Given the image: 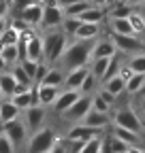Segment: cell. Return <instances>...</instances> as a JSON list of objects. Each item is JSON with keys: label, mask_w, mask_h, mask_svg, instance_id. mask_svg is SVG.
Masks as SVG:
<instances>
[{"label": "cell", "mask_w": 145, "mask_h": 153, "mask_svg": "<svg viewBox=\"0 0 145 153\" xmlns=\"http://www.w3.org/2000/svg\"><path fill=\"white\" fill-rule=\"evenodd\" d=\"M92 41H75L66 45V49L62 51V55L58 57V64L66 70L79 68V66H87L90 64V45Z\"/></svg>", "instance_id": "cell-1"}, {"label": "cell", "mask_w": 145, "mask_h": 153, "mask_svg": "<svg viewBox=\"0 0 145 153\" xmlns=\"http://www.w3.org/2000/svg\"><path fill=\"white\" fill-rule=\"evenodd\" d=\"M43 57L47 64H53L58 62V57L62 55V51L66 49L68 41H66V34L60 32V30H51L49 34H45L43 38Z\"/></svg>", "instance_id": "cell-2"}, {"label": "cell", "mask_w": 145, "mask_h": 153, "mask_svg": "<svg viewBox=\"0 0 145 153\" xmlns=\"http://www.w3.org/2000/svg\"><path fill=\"white\" fill-rule=\"evenodd\" d=\"M58 143L56 132L51 128H39L32 132V136L28 140V153H47L49 149H53Z\"/></svg>", "instance_id": "cell-3"}, {"label": "cell", "mask_w": 145, "mask_h": 153, "mask_svg": "<svg viewBox=\"0 0 145 153\" xmlns=\"http://www.w3.org/2000/svg\"><path fill=\"white\" fill-rule=\"evenodd\" d=\"M113 123L117 126V128H124V130H130V132H141V119H139V115L132 111V108H128V106H124V108H117L115 111V115H113Z\"/></svg>", "instance_id": "cell-4"}, {"label": "cell", "mask_w": 145, "mask_h": 153, "mask_svg": "<svg viewBox=\"0 0 145 153\" xmlns=\"http://www.w3.org/2000/svg\"><path fill=\"white\" fill-rule=\"evenodd\" d=\"M111 43L115 47V51H122V53H128V55H135V53H141L143 51V43L139 41V36H128V34H111Z\"/></svg>", "instance_id": "cell-5"}, {"label": "cell", "mask_w": 145, "mask_h": 153, "mask_svg": "<svg viewBox=\"0 0 145 153\" xmlns=\"http://www.w3.org/2000/svg\"><path fill=\"white\" fill-rule=\"evenodd\" d=\"M0 132H2L13 145H22L26 140V132L28 130H26V123L19 117H15V119L7 121V123H0Z\"/></svg>", "instance_id": "cell-6"}, {"label": "cell", "mask_w": 145, "mask_h": 153, "mask_svg": "<svg viewBox=\"0 0 145 153\" xmlns=\"http://www.w3.org/2000/svg\"><path fill=\"white\" fill-rule=\"evenodd\" d=\"M64 19V11L56 4V0H47V4L43 7V17H41V26L47 30H53L62 24Z\"/></svg>", "instance_id": "cell-7"}, {"label": "cell", "mask_w": 145, "mask_h": 153, "mask_svg": "<svg viewBox=\"0 0 145 153\" xmlns=\"http://www.w3.org/2000/svg\"><path fill=\"white\" fill-rule=\"evenodd\" d=\"M90 108H92V96H90V94H81L79 98L72 102V104H70L62 115H66V117H68V119H72V121H81Z\"/></svg>", "instance_id": "cell-8"}, {"label": "cell", "mask_w": 145, "mask_h": 153, "mask_svg": "<svg viewBox=\"0 0 145 153\" xmlns=\"http://www.w3.org/2000/svg\"><path fill=\"white\" fill-rule=\"evenodd\" d=\"M43 17V4H26L17 11V19L24 26H41Z\"/></svg>", "instance_id": "cell-9"}, {"label": "cell", "mask_w": 145, "mask_h": 153, "mask_svg": "<svg viewBox=\"0 0 145 153\" xmlns=\"http://www.w3.org/2000/svg\"><path fill=\"white\" fill-rule=\"evenodd\" d=\"M100 132H102V130L87 128V126L79 123V126H75V128L68 130V140H70V143H85V140L94 138V136H100Z\"/></svg>", "instance_id": "cell-10"}, {"label": "cell", "mask_w": 145, "mask_h": 153, "mask_svg": "<svg viewBox=\"0 0 145 153\" xmlns=\"http://www.w3.org/2000/svg\"><path fill=\"white\" fill-rule=\"evenodd\" d=\"M79 96H81L79 89H64V91H60L56 96V100H53V111H56V113H64L72 102L79 98Z\"/></svg>", "instance_id": "cell-11"}, {"label": "cell", "mask_w": 145, "mask_h": 153, "mask_svg": "<svg viewBox=\"0 0 145 153\" xmlns=\"http://www.w3.org/2000/svg\"><path fill=\"white\" fill-rule=\"evenodd\" d=\"M24 57H28V60H34V62H41V60H43V41H41V36L32 34L28 41H26Z\"/></svg>", "instance_id": "cell-12"}, {"label": "cell", "mask_w": 145, "mask_h": 153, "mask_svg": "<svg viewBox=\"0 0 145 153\" xmlns=\"http://www.w3.org/2000/svg\"><path fill=\"white\" fill-rule=\"evenodd\" d=\"M87 72H90L87 66H79V68L68 70V74H64V85H66V89H79Z\"/></svg>", "instance_id": "cell-13"}, {"label": "cell", "mask_w": 145, "mask_h": 153, "mask_svg": "<svg viewBox=\"0 0 145 153\" xmlns=\"http://www.w3.org/2000/svg\"><path fill=\"white\" fill-rule=\"evenodd\" d=\"M43 119H45V111L41 108V104L39 106H28L26 108V130H39L41 126H43Z\"/></svg>", "instance_id": "cell-14"}, {"label": "cell", "mask_w": 145, "mask_h": 153, "mask_svg": "<svg viewBox=\"0 0 145 153\" xmlns=\"http://www.w3.org/2000/svg\"><path fill=\"white\" fill-rule=\"evenodd\" d=\"M81 123L87 126V128L105 130V128L109 126V117H107V113H98V111H92V108H90V111L85 113V117L81 119Z\"/></svg>", "instance_id": "cell-15"}, {"label": "cell", "mask_w": 145, "mask_h": 153, "mask_svg": "<svg viewBox=\"0 0 145 153\" xmlns=\"http://www.w3.org/2000/svg\"><path fill=\"white\" fill-rule=\"evenodd\" d=\"M115 53H117V51H115V47H113V43H111V38H109V41H98L96 45L90 47V60L111 57V55H115Z\"/></svg>", "instance_id": "cell-16"}, {"label": "cell", "mask_w": 145, "mask_h": 153, "mask_svg": "<svg viewBox=\"0 0 145 153\" xmlns=\"http://www.w3.org/2000/svg\"><path fill=\"white\" fill-rule=\"evenodd\" d=\"M58 94H60V87H56V85L36 83V98H39V104H53Z\"/></svg>", "instance_id": "cell-17"}, {"label": "cell", "mask_w": 145, "mask_h": 153, "mask_svg": "<svg viewBox=\"0 0 145 153\" xmlns=\"http://www.w3.org/2000/svg\"><path fill=\"white\" fill-rule=\"evenodd\" d=\"M77 19H79L81 24H102L105 22V11L100 7H94L92 4V7H87Z\"/></svg>", "instance_id": "cell-18"}, {"label": "cell", "mask_w": 145, "mask_h": 153, "mask_svg": "<svg viewBox=\"0 0 145 153\" xmlns=\"http://www.w3.org/2000/svg\"><path fill=\"white\" fill-rule=\"evenodd\" d=\"M98 34H100V24H81L72 36L77 41H94Z\"/></svg>", "instance_id": "cell-19"}, {"label": "cell", "mask_w": 145, "mask_h": 153, "mask_svg": "<svg viewBox=\"0 0 145 153\" xmlns=\"http://www.w3.org/2000/svg\"><path fill=\"white\" fill-rule=\"evenodd\" d=\"M15 117H19V108L11 100H0V123H7Z\"/></svg>", "instance_id": "cell-20"}, {"label": "cell", "mask_w": 145, "mask_h": 153, "mask_svg": "<svg viewBox=\"0 0 145 153\" xmlns=\"http://www.w3.org/2000/svg\"><path fill=\"white\" fill-rule=\"evenodd\" d=\"M105 89L111 94V96H115V98H117L120 94L126 91V81L122 79L120 74H113V76H109V79L105 81Z\"/></svg>", "instance_id": "cell-21"}, {"label": "cell", "mask_w": 145, "mask_h": 153, "mask_svg": "<svg viewBox=\"0 0 145 153\" xmlns=\"http://www.w3.org/2000/svg\"><path fill=\"white\" fill-rule=\"evenodd\" d=\"M15 85H17V81L13 79V74L11 72H0V96H7V98H11L13 96V91H15Z\"/></svg>", "instance_id": "cell-22"}, {"label": "cell", "mask_w": 145, "mask_h": 153, "mask_svg": "<svg viewBox=\"0 0 145 153\" xmlns=\"http://www.w3.org/2000/svg\"><path fill=\"white\" fill-rule=\"evenodd\" d=\"M111 30L115 34H128V36H137L130 22H128V17H111Z\"/></svg>", "instance_id": "cell-23"}, {"label": "cell", "mask_w": 145, "mask_h": 153, "mask_svg": "<svg viewBox=\"0 0 145 153\" xmlns=\"http://www.w3.org/2000/svg\"><path fill=\"white\" fill-rule=\"evenodd\" d=\"M0 57L4 60L7 66H13L19 62V49H17V45H4L0 47Z\"/></svg>", "instance_id": "cell-24"}, {"label": "cell", "mask_w": 145, "mask_h": 153, "mask_svg": "<svg viewBox=\"0 0 145 153\" xmlns=\"http://www.w3.org/2000/svg\"><path fill=\"white\" fill-rule=\"evenodd\" d=\"M17 108H19V113L22 111H26L28 106H32V94H30V87L26 89V91H19V94H13L11 98H9Z\"/></svg>", "instance_id": "cell-25"}, {"label": "cell", "mask_w": 145, "mask_h": 153, "mask_svg": "<svg viewBox=\"0 0 145 153\" xmlns=\"http://www.w3.org/2000/svg\"><path fill=\"white\" fill-rule=\"evenodd\" d=\"M109 60H111V57H98V60H90V64H92L90 72L94 74V79H96V81H102V79H105V72H107Z\"/></svg>", "instance_id": "cell-26"}, {"label": "cell", "mask_w": 145, "mask_h": 153, "mask_svg": "<svg viewBox=\"0 0 145 153\" xmlns=\"http://www.w3.org/2000/svg\"><path fill=\"white\" fill-rule=\"evenodd\" d=\"M113 136L115 138H120L122 143H126V145H128V147H135L137 145V140H139V136H137V132H130V130H124V128H113Z\"/></svg>", "instance_id": "cell-27"}, {"label": "cell", "mask_w": 145, "mask_h": 153, "mask_svg": "<svg viewBox=\"0 0 145 153\" xmlns=\"http://www.w3.org/2000/svg\"><path fill=\"white\" fill-rule=\"evenodd\" d=\"M41 83H45V85H56V87H60L62 83H64V72L60 70V68H49L47 70V74L43 76V81Z\"/></svg>", "instance_id": "cell-28"}, {"label": "cell", "mask_w": 145, "mask_h": 153, "mask_svg": "<svg viewBox=\"0 0 145 153\" xmlns=\"http://www.w3.org/2000/svg\"><path fill=\"white\" fill-rule=\"evenodd\" d=\"M87 7H92L90 0H79V2H72V4H68V7H64L62 11H64V15H68V17H79Z\"/></svg>", "instance_id": "cell-29"}, {"label": "cell", "mask_w": 145, "mask_h": 153, "mask_svg": "<svg viewBox=\"0 0 145 153\" xmlns=\"http://www.w3.org/2000/svg\"><path fill=\"white\" fill-rule=\"evenodd\" d=\"M128 22H130V26H132L135 34L145 32V19H143V15H141V11H139V9H132V11H130V15H128Z\"/></svg>", "instance_id": "cell-30"}, {"label": "cell", "mask_w": 145, "mask_h": 153, "mask_svg": "<svg viewBox=\"0 0 145 153\" xmlns=\"http://www.w3.org/2000/svg\"><path fill=\"white\" fill-rule=\"evenodd\" d=\"M143 83H145V74L135 72L130 79L126 81V91H128V94H139V89L143 87Z\"/></svg>", "instance_id": "cell-31"}, {"label": "cell", "mask_w": 145, "mask_h": 153, "mask_svg": "<svg viewBox=\"0 0 145 153\" xmlns=\"http://www.w3.org/2000/svg\"><path fill=\"white\" fill-rule=\"evenodd\" d=\"M11 74H13V79L17 81V83H19V85H32V79H30V76L24 72V68L19 66V62H17V64H13V68H11Z\"/></svg>", "instance_id": "cell-32"}, {"label": "cell", "mask_w": 145, "mask_h": 153, "mask_svg": "<svg viewBox=\"0 0 145 153\" xmlns=\"http://www.w3.org/2000/svg\"><path fill=\"white\" fill-rule=\"evenodd\" d=\"M128 68L132 72H141L145 74V53H135L130 57V62H128Z\"/></svg>", "instance_id": "cell-33"}, {"label": "cell", "mask_w": 145, "mask_h": 153, "mask_svg": "<svg viewBox=\"0 0 145 153\" xmlns=\"http://www.w3.org/2000/svg\"><path fill=\"white\" fill-rule=\"evenodd\" d=\"M64 30V34H75L77 32V28L81 26V22H79V19L77 17H68V15H64V19H62V24H60Z\"/></svg>", "instance_id": "cell-34"}, {"label": "cell", "mask_w": 145, "mask_h": 153, "mask_svg": "<svg viewBox=\"0 0 145 153\" xmlns=\"http://www.w3.org/2000/svg\"><path fill=\"white\" fill-rule=\"evenodd\" d=\"M79 153H100V136H94L81 145Z\"/></svg>", "instance_id": "cell-35"}, {"label": "cell", "mask_w": 145, "mask_h": 153, "mask_svg": "<svg viewBox=\"0 0 145 153\" xmlns=\"http://www.w3.org/2000/svg\"><path fill=\"white\" fill-rule=\"evenodd\" d=\"M36 64L39 62H34V60H28V57H24V60H19V66L24 68V72L32 79V83H34V72H36Z\"/></svg>", "instance_id": "cell-36"}, {"label": "cell", "mask_w": 145, "mask_h": 153, "mask_svg": "<svg viewBox=\"0 0 145 153\" xmlns=\"http://www.w3.org/2000/svg\"><path fill=\"white\" fill-rule=\"evenodd\" d=\"M109 108H111V104H109L107 100H102L100 96H94V98H92V111H98V113H109Z\"/></svg>", "instance_id": "cell-37"}, {"label": "cell", "mask_w": 145, "mask_h": 153, "mask_svg": "<svg viewBox=\"0 0 145 153\" xmlns=\"http://www.w3.org/2000/svg\"><path fill=\"white\" fill-rule=\"evenodd\" d=\"M94 83H96L94 74H92V72H87V74H85V79H83V83H81V87H79V91H81V94H90V91L94 89Z\"/></svg>", "instance_id": "cell-38"}, {"label": "cell", "mask_w": 145, "mask_h": 153, "mask_svg": "<svg viewBox=\"0 0 145 153\" xmlns=\"http://www.w3.org/2000/svg\"><path fill=\"white\" fill-rule=\"evenodd\" d=\"M13 149H15V145L0 132V153H13Z\"/></svg>", "instance_id": "cell-39"}, {"label": "cell", "mask_w": 145, "mask_h": 153, "mask_svg": "<svg viewBox=\"0 0 145 153\" xmlns=\"http://www.w3.org/2000/svg\"><path fill=\"white\" fill-rule=\"evenodd\" d=\"M117 74L122 76V79H124V81H128V79H130V76H132L135 72H132V70H130L128 66H124V68H120V70H117Z\"/></svg>", "instance_id": "cell-40"}, {"label": "cell", "mask_w": 145, "mask_h": 153, "mask_svg": "<svg viewBox=\"0 0 145 153\" xmlns=\"http://www.w3.org/2000/svg\"><path fill=\"white\" fill-rule=\"evenodd\" d=\"M98 96H100L102 100H107L109 104H113V100H115V96H111V94H109L107 89H100V94H98Z\"/></svg>", "instance_id": "cell-41"}, {"label": "cell", "mask_w": 145, "mask_h": 153, "mask_svg": "<svg viewBox=\"0 0 145 153\" xmlns=\"http://www.w3.org/2000/svg\"><path fill=\"white\" fill-rule=\"evenodd\" d=\"M9 13V0H4V2H0V19H4Z\"/></svg>", "instance_id": "cell-42"}, {"label": "cell", "mask_w": 145, "mask_h": 153, "mask_svg": "<svg viewBox=\"0 0 145 153\" xmlns=\"http://www.w3.org/2000/svg\"><path fill=\"white\" fill-rule=\"evenodd\" d=\"M72 2H79V0H56V4H58L60 9H64V7H68V4H72Z\"/></svg>", "instance_id": "cell-43"}, {"label": "cell", "mask_w": 145, "mask_h": 153, "mask_svg": "<svg viewBox=\"0 0 145 153\" xmlns=\"http://www.w3.org/2000/svg\"><path fill=\"white\" fill-rule=\"evenodd\" d=\"M126 2H128L130 7H143V4H145V0H126Z\"/></svg>", "instance_id": "cell-44"}, {"label": "cell", "mask_w": 145, "mask_h": 153, "mask_svg": "<svg viewBox=\"0 0 145 153\" xmlns=\"http://www.w3.org/2000/svg\"><path fill=\"white\" fill-rule=\"evenodd\" d=\"M47 153H66V149H64V147H60V145H56L53 149H49Z\"/></svg>", "instance_id": "cell-45"}, {"label": "cell", "mask_w": 145, "mask_h": 153, "mask_svg": "<svg viewBox=\"0 0 145 153\" xmlns=\"http://www.w3.org/2000/svg\"><path fill=\"white\" fill-rule=\"evenodd\" d=\"M7 26H9V24H7V17H4V19H0V36H2V32L7 30Z\"/></svg>", "instance_id": "cell-46"}, {"label": "cell", "mask_w": 145, "mask_h": 153, "mask_svg": "<svg viewBox=\"0 0 145 153\" xmlns=\"http://www.w3.org/2000/svg\"><path fill=\"white\" fill-rule=\"evenodd\" d=\"M90 2H92L94 7H100V9L105 7V0H90Z\"/></svg>", "instance_id": "cell-47"}, {"label": "cell", "mask_w": 145, "mask_h": 153, "mask_svg": "<svg viewBox=\"0 0 145 153\" xmlns=\"http://www.w3.org/2000/svg\"><path fill=\"white\" fill-rule=\"evenodd\" d=\"M4 70H7V64H4L2 57H0V72H4Z\"/></svg>", "instance_id": "cell-48"}, {"label": "cell", "mask_w": 145, "mask_h": 153, "mask_svg": "<svg viewBox=\"0 0 145 153\" xmlns=\"http://www.w3.org/2000/svg\"><path fill=\"white\" fill-rule=\"evenodd\" d=\"M135 9H139V11H141V15H143V19H145V4H143V7H135Z\"/></svg>", "instance_id": "cell-49"}, {"label": "cell", "mask_w": 145, "mask_h": 153, "mask_svg": "<svg viewBox=\"0 0 145 153\" xmlns=\"http://www.w3.org/2000/svg\"><path fill=\"white\" fill-rule=\"evenodd\" d=\"M139 94H141V96H145V83H143V87L139 89Z\"/></svg>", "instance_id": "cell-50"}, {"label": "cell", "mask_w": 145, "mask_h": 153, "mask_svg": "<svg viewBox=\"0 0 145 153\" xmlns=\"http://www.w3.org/2000/svg\"><path fill=\"white\" fill-rule=\"evenodd\" d=\"M141 108H143V111H145V100H143V102H141Z\"/></svg>", "instance_id": "cell-51"}, {"label": "cell", "mask_w": 145, "mask_h": 153, "mask_svg": "<svg viewBox=\"0 0 145 153\" xmlns=\"http://www.w3.org/2000/svg\"><path fill=\"white\" fill-rule=\"evenodd\" d=\"M0 2H4V0H0Z\"/></svg>", "instance_id": "cell-52"}, {"label": "cell", "mask_w": 145, "mask_h": 153, "mask_svg": "<svg viewBox=\"0 0 145 153\" xmlns=\"http://www.w3.org/2000/svg\"><path fill=\"white\" fill-rule=\"evenodd\" d=\"M141 153H145V151H141Z\"/></svg>", "instance_id": "cell-53"}, {"label": "cell", "mask_w": 145, "mask_h": 153, "mask_svg": "<svg viewBox=\"0 0 145 153\" xmlns=\"http://www.w3.org/2000/svg\"><path fill=\"white\" fill-rule=\"evenodd\" d=\"M0 98H2V96H0Z\"/></svg>", "instance_id": "cell-54"}, {"label": "cell", "mask_w": 145, "mask_h": 153, "mask_svg": "<svg viewBox=\"0 0 145 153\" xmlns=\"http://www.w3.org/2000/svg\"><path fill=\"white\" fill-rule=\"evenodd\" d=\"M124 153H126V151H124Z\"/></svg>", "instance_id": "cell-55"}]
</instances>
